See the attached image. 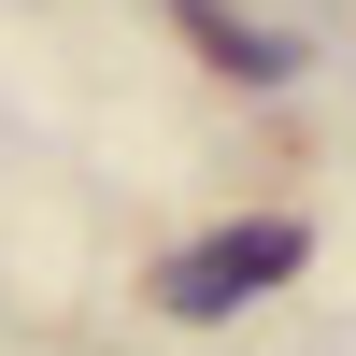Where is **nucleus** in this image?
Segmentation results:
<instances>
[{
	"label": "nucleus",
	"instance_id": "f03ea898",
	"mask_svg": "<svg viewBox=\"0 0 356 356\" xmlns=\"http://www.w3.org/2000/svg\"><path fill=\"white\" fill-rule=\"evenodd\" d=\"M171 15H186L200 57H214V72H243V86H285V72H300V43H285L271 15H243V0H171Z\"/></svg>",
	"mask_w": 356,
	"mask_h": 356
},
{
	"label": "nucleus",
	"instance_id": "f257e3e1",
	"mask_svg": "<svg viewBox=\"0 0 356 356\" xmlns=\"http://www.w3.org/2000/svg\"><path fill=\"white\" fill-rule=\"evenodd\" d=\"M300 257H314V228H300V214L214 228V243H186V257L157 271V314H186V328H200V314H243V300H271V285L300 271Z\"/></svg>",
	"mask_w": 356,
	"mask_h": 356
}]
</instances>
